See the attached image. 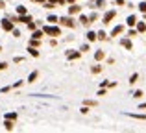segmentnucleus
<instances>
[{
    "mask_svg": "<svg viewBox=\"0 0 146 133\" xmlns=\"http://www.w3.org/2000/svg\"><path fill=\"white\" fill-rule=\"evenodd\" d=\"M4 128H6L7 131L9 130H13V120H9V118H6V122H4Z\"/></svg>",
    "mask_w": 146,
    "mask_h": 133,
    "instance_id": "obj_9",
    "label": "nucleus"
},
{
    "mask_svg": "<svg viewBox=\"0 0 146 133\" xmlns=\"http://www.w3.org/2000/svg\"><path fill=\"white\" fill-rule=\"evenodd\" d=\"M87 39L93 43V41H96V39H98V37H96V33H94V32H89V33H87Z\"/></svg>",
    "mask_w": 146,
    "mask_h": 133,
    "instance_id": "obj_14",
    "label": "nucleus"
},
{
    "mask_svg": "<svg viewBox=\"0 0 146 133\" xmlns=\"http://www.w3.org/2000/svg\"><path fill=\"white\" fill-rule=\"evenodd\" d=\"M117 4L118 6H124V0H117Z\"/></svg>",
    "mask_w": 146,
    "mask_h": 133,
    "instance_id": "obj_29",
    "label": "nucleus"
},
{
    "mask_svg": "<svg viewBox=\"0 0 146 133\" xmlns=\"http://www.w3.org/2000/svg\"><path fill=\"white\" fill-rule=\"evenodd\" d=\"M59 19L56 17V15H48V22H57Z\"/></svg>",
    "mask_w": 146,
    "mask_h": 133,
    "instance_id": "obj_20",
    "label": "nucleus"
},
{
    "mask_svg": "<svg viewBox=\"0 0 146 133\" xmlns=\"http://www.w3.org/2000/svg\"><path fill=\"white\" fill-rule=\"evenodd\" d=\"M120 44H122L124 48H131V41H129V39H122Z\"/></svg>",
    "mask_w": 146,
    "mask_h": 133,
    "instance_id": "obj_12",
    "label": "nucleus"
},
{
    "mask_svg": "<svg viewBox=\"0 0 146 133\" xmlns=\"http://www.w3.org/2000/svg\"><path fill=\"white\" fill-rule=\"evenodd\" d=\"M33 2H39V4H43V2H44V0H33Z\"/></svg>",
    "mask_w": 146,
    "mask_h": 133,
    "instance_id": "obj_30",
    "label": "nucleus"
},
{
    "mask_svg": "<svg viewBox=\"0 0 146 133\" xmlns=\"http://www.w3.org/2000/svg\"><path fill=\"white\" fill-rule=\"evenodd\" d=\"M13 28H15V26H13V21H11L9 17H6L2 21V30H4V32H13Z\"/></svg>",
    "mask_w": 146,
    "mask_h": 133,
    "instance_id": "obj_2",
    "label": "nucleus"
},
{
    "mask_svg": "<svg viewBox=\"0 0 146 133\" xmlns=\"http://www.w3.org/2000/svg\"><path fill=\"white\" fill-rule=\"evenodd\" d=\"M50 2H54V4H65V0H50Z\"/></svg>",
    "mask_w": 146,
    "mask_h": 133,
    "instance_id": "obj_27",
    "label": "nucleus"
},
{
    "mask_svg": "<svg viewBox=\"0 0 146 133\" xmlns=\"http://www.w3.org/2000/svg\"><path fill=\"white\" fill-rule=\"evenodd\" d=\"M17 13H19V15H26V7H24V6H19V7H17Z\"/></svg>",
    "mask_w": 146,
    "mask_h": 133,
    "instance_id": "obj_17",
    "label": "nucleus"
},
{
    "mask_svg": "<svg viewBox=\"0 0 146 133\" xmlns=\"http://www.w3.org/2000/svg\"><path fill=\"white\" fill-rule=\"evenodd\" d=\"M133 96H135V98H141V96H143V91H135V94H133Z\"/></svg>",
    "mask_w": 146,
    "mask_h": 133,
    "instance_id": "obj_26",
    "label": "nucleus"
},
{
    "mask_svg": "<svg viewBox=\"0 0 146 133\" xmlns=\"http://www.w3.org/2000/svg\"><path fill=\"white\" fill-rule=\"evenodd\" d=\"M28 52H30V56H32V58H37V56H39V52H37V48H35V46H30V48H28Z\"/></svg>",
    "mask_w": 146,
    "mask_h": 133,
    "instance_id": "obj_10",
    "label": "nucleus"
},
{
    "mask_svg": "<svg viewBox=\"0 0 146 133\" xmlns=\"http://www.w3.org/2000/svg\"><path fill=\"white\" fill-rule=\"evenodd\" d=\"M122 30H124L122 26H115L113 32H111V37H115V35H118V33H122Z\"/></svg>",
    "mask_w": 146,
    "mask_h": 133,
    "instance_id": "obj_8",
    "label": "nucleus"
},
{
    "mask_svg": "<svg viewBox=\"0 0 146 133\" xmlns=\"http://www.w3.org/2000/svg\"><path fill=\"white\" fill-rule=\"evenodd\" d=\"M59 22H61V24H63V26H68V28H74V21H72V19L70 17H61L59 19Z\"/></svg>",
    "mask_w": 146,
    "mask_h": 133,
    "instance_id": "obj_3",
    "label": "nucleus"
},
{
    "mask_svg": "<svg viewBox=\"0 0 146 133\" xmlns=\"http://www.w3.org/2000/svg\"><path fill=\"white\" fill-rule=\"evenodd\" d=\"M43 30H33V33H32V37L33 39H41V37H43Z\"/></svg>",
    "mask_w": 146,
    "mask_h": 133,
    "instance_id": "obj_7",
    "label": "nucleus"
},
{
    "mask_svg": "<svg viewBox=\"0 0 146 133\" xmlns=\"http://www.w3.org/2000/svg\"><path fill=\"white\" fill-rule=\"evenodd\" d=\"M94 59H96V61L104 59V52H102V50H96V54H94Z\"/></svg>",
    "mask_w": 146,
    "mask_h": 133,
    "instance_id": "obj_15",
    "label": "nucleus"
},
{
    "mask_svg": "<svg viewBox=\"0 0 146 133\" xmlns=\"http://www.w3.org/2000/svg\"><path fill=\"white\" fill-rule=\"evenodd\" d=\"M39 41H41V39H33V37H32V41H30V46H39Z\"/></svg>",
    "mask_w": 146,
    "mask_h": 133,
    "instance_id": "obj_19",
    "label": "nucleus"
},
{
    "mask_svg": "<svg viewBox=\"0 0 146 133\" xmlns=\"http://www.w3.org/2000/svg\"><path fill=\"white\" fill-rule=\"evenodd\" d=\"M80 9H82L80 6H76V4H72V6L68 7V13H70V15H74V13H80Z\"/></svg>",
    "mask_w": 146,
    "mask_h": 133,
    "instance_id": "obj_5",
    "label": "nucleus"
},
{
    "mask_svg": "<svg viewBox=\"0 0 146 133\" xmlns=\"http://www.w3.org/2000/svg\"><path fill=\"white\" fill-rule=\"evenodd\" d=\"M80 22H82V24H89V17L82 15V17H80Z\"/></svg>",
    "mask_w": 146,
    "mask_h": 133,
    "instance_id": "obj_18",
    "label": "nucleus"
},
{
    "mask_svg": "<svg viewBox=\"0 0 146 133\" xmlns=\"http://www.w3.org/2000/svg\"><path fill=\"white\" fill-rule=\"evenodd\" d=\"M6 118H9V120H15V118H17V115H15V113H9V115H6Z\"/></svg>",
    "mask_w": 146,
    "mask_h": 133,
    "instance_id": "obj_23",
    "label": "nucleus"
},
{
    "mask_svg": "<svg viewBox=\"0 0 146 133\" xmlns=\"http://www.w3.org/2000/svg\"><path fill=\"white\" fill-rule=\"evenodd\" d=\"M43 32L44 33H46V35H59V33H61V30L59 28H57V26H44V28H43Z\"/></svg>",
    "mask_w": 146,
    "mask_h": 133,
    "instance_id": "obj_1",
    "label": "nucleus"
},
{
    "mask_svg": "<svg viewBox=\"0 0 146 133\" xmlns=\"http://www.w3.org/2000/svg\"><path fill=\"white\" fill-rule=\"evenodd\" d=\"M67 58H68V59H78V58H80V52H68Z\"/></svg>",
    "mask_w": 146,
    "mask_h": 133,
    "instance_id": "obj_11",
    "label": "nucleus"
},
{
    "mask_svg": "<svg viewBox=\"0 0 146 133\" xmlns=\"http://www.w3.org/2000/svg\"><path fill=\"white\" fill-rule=\"evenodd\" d=\"M115 15H117L115 11H107V13L104 15V22H106V24H107V22H111V21L115 19Z\"/></svg>",
    "mask_w": 146,
    "mask_h": 133,
    "instance_id": "obj_4",
    "label": "nucleus"
},
{
    "mask_svg": "<svg viewBox=\"0 0 146 133\" xmlns=\"http://www.w3.org/2000/svg\"><path fill=\"white\" fill-rule=\"evenodd\" d=\"M135 24H137V19L133 17V15H129L128 17V26H135Z\"/></svg>",
    "mask_w": 146,
    "mask_h": 133,
    "instance_id": "obj_13",
    "label": "nucleus"
},
{
    "mask_svg": "<svg viewBox=\"0 0 146 133\" xmlns=\"http://www.w3.org/2000/svg\"><path fill=\"white\" fill-rule=\"evenodd\" d=\"M139 9L143 11V13H146V2H141L139 4Z\"/></svg>",
    "mask_w": 146,
    "mask_h": 133,
    "instance_id": "obj_22",
    "label": "nucleus"
},
{
    "mask_svg": "<svg viewBox=\"0 0 146 133\" xmlns=\"http://www.w3.org/2000/svg\"><path fill=\"white\" fill-rule=\"evenodd\" d=\"M37 76H39V72H37V70H33L32 74L28 76V83H33V81H35V79H37Z\"/></svg>",
    "mask_w": 146,
    "mask_h": 133,
    "instance_id": "obj_6",
    "label": "nucleus"
},
{
    "mask_svg": "<svg viewBox=\"0 0 146 133\" xmlns=\"http://www.w3.org/2000/svg\"><path fill=\"white\" fill-rule=\"evenodd\" d=\"M65 2H68V4H72V2H74V0H65Z\"/></svg>",
    "mask_w": 146,
    "mask_h": 133,
    "instance_id": "obj_31",
    "label": "nucleus"
},
{
    "mask_svg": "<svg viewBox=\"0 0 146 133\" xmlns=\"http://www.w3.org/2000/svg\"><path fill=\"white\" fill-rule=\"evenodd\" d=\"M129 116H133V118H141V120H144V118H146L144 115H129Z\"/></svg>",
    "mask_w": 146,
    "mask_h": 133,
    "instance_id": "obj_25",
    "label": "nucleus"
},
{
    "mask_svg": "<svg viewBox=\"0 0 146 133\" xmlns=\"http://www.w3.org/2000/svg\"><path fill=\"white\" fill-rule=\"evenodd\" d=\"M96 37H98L100 41H104V39H106V32H98V33H96Z\"/></svg>",
    "mask_w": 146,
    "mask_h": 133,
    "instance_id": "obj_21",
    "label": "nucleus"
},
{
    "mask_svg": "<svg viewBox=\"0 0 146 133\" xmlns=\"http://www.w3.org/2000/svg\"><path fill=\"white\" fill-rule=\"evenodd\" d=\"M4 68H7V63H0V70H4Z\"/></svg>",
    "mask_w": 146,
    "mask_h": 133,
    "instance_id": "obj_28",
    "label": "nucleus"
},
{
    "mask_svg": "<svg viewBox=\"0 0 146 133\" xmlns=\"http://www.w3.org/2000/svg\"><path fill=\"white\" fill-rule=\"evenodd\" d=\"M137 78H139V76H137V74H133L131 78H129V83H135V81H137Z\"/></svg>",
    "mask_w": 146,
    "mask_h": 133,
    "instance_id": "obj_24",
    "label": "nucleus"
},
{
    "mask_svg": "<svg viewBox=\"0 0 146 133\" xmlns=\"http://www.w3.org/2000/svg\"><path fill=\"white\" fill-rule=\"evenodd\" d=\"M137 30L139 32H146V24L144 22H137Z\"/></svg>",
    "mask_w": 146,
    "mask_h": 133,
    "instance_id": "obj_16",
    "label": "nucleus"
}]
</instances>
